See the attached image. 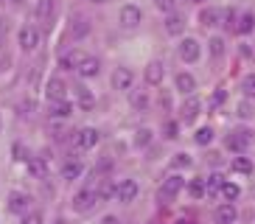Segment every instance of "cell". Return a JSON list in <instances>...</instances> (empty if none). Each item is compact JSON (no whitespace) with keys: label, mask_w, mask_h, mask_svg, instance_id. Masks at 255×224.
Listing matches in <instances>:
<instances>
[{"label":"cell","mask_w":255,"mask_h":224,"mask_svg":"<svg viewBox=\"0 0 255 224\" xmlns=\"http://www.w3.org/2000/svg\"><path fill=\"white\" fill-rule=\"evenodd\" d=\"M222 185H225V177L222 174H213V177H208V182H205V194H216V191H222Z\"/></svg>","instance_id":"7402d4cb"},{"label":"cell","mask_w":255,"mask_h":224,"mask_svg":"<svg viewBox=\"0 0 255 224\" xmlns=\"http://www.w3.org/2000/svg\"><path fill=\"white\" fill-rule=\"evenodd\" d=\"M23 224H42V213H25V219H23Z\"/></svg>","instance_id":"f35d334b"},{"label":"cell","mask_w":255,"mask_h":224,"mask_svg":"<svg viewBox=\"0 0 255 224\" xmlns=\"http://www.w3.org/2000/svg\"><path fill=\"white\" fill-rule=\"evenodd\" d=\"M219 17H222V14H219L216 8H205L202 14H199V20H202V25H216Z\"/></svg>","instance_id":"4316f807"},{"label":"cell","mask_w":255,"mask_h":224,"mask_svg":"<svg viewBox=\"0 0 255 224\" xmlns=\"http://www.w3.org/2000/svg\"><path fill=\"white\" fill-rule=\"evenodd\" d=\"M180 59L182 62H196V59H199V42H196V39H182Z\"/></svg>","instance_id":"ba28073f"},{"label":"cell","mask_w":255,"mask_h":224,"mask_svg":"<svg viewBox=\"0 0 255 224\" xmlns=\"http://www.w3.org/2000/svg\"><path fill=\"white\" fill-rule=\"evenodd\" d=\"M216 219H219V224H233V222H236V205H233V202L219 205V208H216Z\"/></svg>","instance_id":"4fadbf2b"},{"label":"cell","mask_w":255,"mask_h":224,"mask_svg":"<svg viewBox=\"0 0 255 224\" xmlns=\"http://www.w3.org/2000/svg\"><path fill=\"white\" fill-rule=\"evenodd\" d=\"M82 171H84L82 160H68L65 168H62V177H65V179H76V177H82Z\"/></svg>","instance_id":"d6986e66"},{"label":"cell","mask_w":255,"mask_h":224,"mask_svg":"<svg viewBox=\"0 0 255 224\" xmlns=\"http://www.w3.org/2000/svg\"><path fill=\"white\" fill-rule=\"evenodd\" d=\"M146 104H149V96H146L143 90H135V93H132V107H135V110H146Z\"/></svg>","instance_id":"f546056e"},{"label":"cell","mask_w":255,"mask_h":224,"mask_svg":"<svg viewBox=\"0 0 255 224\" xmlns=\"http://www.w3.org/2000/svg\"><path fill=\"white\" fill-rule=\"evenodd\" d=\"M149 143H151V129H140L137 137H135V146H137V149H143V146H149Z\"/></svg>","instance_id":"d6a6232c"},{"label":"cell","mask_w":255,"mask_h":224,"mask_svg":"<svg viewBox=\"0 0 255 224\" xmlns=\"http://www.w3.org/2000/svg\"><path fill=\"white\" fill-rule=\"evenodd\" d=\"M76 98H79V107H82V110H93V107H96V98H93V93H90L87 87H82V84L76 87Z\"/></svg>","instance_id":"e0dca14e"},{"label":"cell","mask_w":255,"mask_h":224,"mask_svg":"<svg viewBox=\"0 0 255 224\" xmlns=\"http://www.w3.org/2000/svg\"><path fill=\"white\" fill-rule=\"evenodd\" d=\"M98 143V132L93 126H87V129H79L76 132V137H73V146L76 149H93Z\"/></svg>","instance_id":"3957f363"},{"label":"cell","mask_w":255,"mask_h":224,"mask_svg":"<svg viewBox=\"0 0 255 224\" xmlns=\"http://www.w3.org/2000/svg\"><path fill=\"white\" fill-rule=\"evenodd\" d=\"M137 194H140V188H137L135 179H124V182L115 188V196H118V202H135Z\"/></svg>","instance_id":"277c9868"},{"label":"cell","mask_w":255,"mask_h":224,"mask_svg":"<svg viewBox=\"0 0 255 224\" xmlns=\"http://www.w3.org/2000/svg\"><path fill=\"white\" fill-rule=\"evenodd\" d=\"M140 8L137 6H124L121 8V25L124 28H135V25H140Z\"/></svg>","instance_id":"5b68a950"},{"label":"cell","mask_w":255,"mask_h":224,"mask_svg":"<svg viewBox=\"0 0 255 224\" xmlns=\"http://www.w3.org/2000/svg\"><path fill=\"white\" fill-rule=\"evenodd\" d=\"M93 3H107V0H93Z\"/></svg>","instance_id":"bcb514c9"},{"label":"cell","mask_w":255,"mask_h":224,"mask_svg":"<svg viewBox=\"0 0 255 224\" xmlns=\"http://www.w3.org/2000/svg\"><path fill=\"white\" fill-rule=\"evenodd\" d=\"M239 194H241V188H239V185H233V182H225V185H222V196H225L227 202L239 199Z\"/></svg>","instance_id":"83f0119b"},{"label":"cell","mask_w":255,"mask_h":224,"mask_svg":"<svg viewBox=\"0 0 255 224\" xmlns=\"http://www.w3.org/2000/svg\"><path fill=\"white\" fill-rule=\"evenodd\" d=\"M20 45H23V51H34L39 45V31L34 28V25H25V28L20 31Z\"/></svg>","instance_id":"52a82bcc"},{"label":"cell","mask_w":255,"mask_h":224,"mask_svg":"<svg viewBox=\"0 0 255 224\" xmlns=\"http://www.w3.org/2000/svg\"><path fill=\"white\" fill-rule=\"evenodd\" d=\"M98 67H101V62H98L96 56H84V59L79 62V67H76V70H79L82 76H87V79H90V76L98 73Z\"/></svg>","instance_id":"5bb4252c"},{"label":"cell","mask_w":255,"mask_h":224,"mask_svg":"<svg viewBox=\"0 0 255 224\" xmlns=\"http://www.w3.org/2000/svg\"><path fill=\"white\" fill-rule=\"evenodd\" d=\"M96 202H98L96 191H93V188H84V191H79V194L73 196V210L76 213H87Z\"/></svg>","instance_id":"7a4b0ae2"},{"label":"cell","mask_w":255,"mask_h":224,"mask_svg":"<svg viewBox=\"0 0 255 224\" xmlns=\"http://www.w3.org/2000/svg\"><path fill=\"white\" fill-rule=\"evenodd\" d=\"M182 185H185V179H182V177H177V174H174V177H168L163 182V188L157 191V199L160 202H174V196L182 191Z\"/></svg>","instance_id":"6da1fadb"},{"label":"cell","mask_w":255,"mask_h":224,"mask_svg":"<svg viewBox=\"0 0 255 224\" xmlns=\"http://www.w3.org/2000/svg\"><path fill=\"white\" fill-rule=\"evenodd\" d=\"M225 25L236 31V11H233V8H230V11H225Z\"/></svg>","instance_id":"b9f144b4"},{"label":"cell","mask_w":255,"mask_h":224,"mask_svg":"<svg viewBox=\"0 0 255 224\" xmlns=\"http://www.w3.org/2000/svg\"><path fill=\"white\" fill-rule=\"evenodd\" d=\"M115 194V188L110 185V182H101V188L96 191V196H98V202H104V199H110V196Z\"/></svg>","instance_id":"836d02e7"},{"label":"cell","mask_w":255,"mask_h":224,"mask_svg":"<svg viewBox=\"0 0 255 224\" xmlns=\"http://www.w3.org/2000/svg\"><path fill=\"white\" fill-rule=\"evenodd\" d=\"M28 171H31V177L45 179V177H48V165H45V160H42V157H31V160H28Z\"/></svg>","instance_id":"9a60e30c"},{"label":"cell","mask_w":255,"mask_h":224,"mask_svg":"<svg viewBox=\"0 0 255 224\" xmlns=\"http://www.w3.org/2000/svg\"><path fill=\"white\" fill-rule=\"evenodd\" d=\"M37 17H39V22H45V25H51V17H53V0H39Z\"/></svg>","instance_id":"ffe728a7"},{"label":"cell","mask_w":255,"mask_h":224,"mask_svg":"<svg viewBox=\"0 0 255 224\" xmlns=\"http://www.w3.org/2000/svg\"><path fill=\"white\" fill-rule=\"evenodd\" d=\"M227 149L230 151H244L247 149V143H250V132H233V134H227Z\"/></svg>","instance_id":"30bf717a"},{"label":"cell","mask_w":255,"mask_h":224,"mask_svg":"<svg viewBox=\"0 0 255 224\" xmlns=\"http://www.w3.org/2000/svg\"><path fill=\"white\" fill-rule=\"evenodd\" d=\"M194 3H205V0H194Z\"/></svg>","instance_id":"7dc6e473"},{"label":"cell","mask_w":255,"mask_h":224,"mask_svg":"<svg viewBox=\"0 0 255 224\" xmlns=\"http://www.w3.org/2000/svg\"><path fill=\"white\" fill-rule=\"evenodd\" d=\"M250 115H253V107H250L247 101H241L239 104V118H250Z\"/></svg>","instance_id":"60d3db41"},{"label":"cell","mask_w":255,"mask_h":224,"mask_svg":"<svg viewBox=\"0 0 255 224\" xmlns=\"http://www.w3.org/2000/svg\"><path fill=\"white\" fill-rule=\"evenodd\" d=\"M241 90L247 93V96H255V73H250L244 82H241Z\"/></svg>","instance_id":"d590c367"},{"label":"cell","mask_w":255,"mask_h":224,"mask_svg":"<svg viewBox=\"0 0 255 224\" xmlns=\"http://www.w3.org/2000/svg\"><path fill=\"white\" fill-rule=\"evenodd\" d=\"M182 120H185V123H194V120H196V115H199V98H194V96H191V98H188V101H185V104H182Z\"/></svg>","instance_id":"7c38bea8"},{"label":"cell","mask_w":255,"mask_h":224,"mask_svg":"<svg viewBox=\"0 0 255 224\" xmlns=\"http://www.w3.org/2000/svg\"><path fill=\"white\" fill-rule=\"evenodd\" d=\"M253 25H255V17L253 14H244L239 22H236V31H239V34H250V31H253Z\"/></svg>","instance_id":"d4e9b609"},{"label":"cell","mask_w":255,"mask_h":224,"mask_svg":"<svg viewBox=\"0 0 255 224\" xmlns=\"http://www.w3.org/2000/svg\"><path fill=\"white\" fill-rule=\"evenodd\" d=\"M163 132H165V137H168V140H174V137H180V126H177V123H174V120H168V123H165L163 126Z\"/></svg>","instance_id":"74e56055"},{"label":"cell","mask_w":255,"mask_h":224,"mask_svg":"<svg viewBox=\"0 0 255 224\" xmlns=\"http://www.w3.org/2000/svg\"><path fill=\"white\" fill-rule=\"evenodd\" d=\"M208 45H210V56H216V59H219V56L225 53V39H222V37H213Z\"/></svg>","instance_id":"4dcf8cb0"},{"label":"cell","mask_w":255,"mask_h":224,"mask_svg":"<svg viewBox=\"0 0 255 224\" xmlns=\"http://www.w3.org/2000/svg\"><path fill=\"white\" fill-rule=\"evenodd\" d=\"M84 59L82 51H70L68 56H62V67H68V70H73V67H79V62Z\"/></svg>","instance_id":"603a6c76"},{"label":"cell","mask_w":255,"mask_h":224,"mask_svg":"<svg viewBox=\"0 0 255 224\" xmlns=\"http://www.w3.org/2000/svg\"><path fill=\"white\" fill-rule=\"evenodd\" d=\"M180 224H194V222H185V219H182V222H180Z\"/></svg>","instance_id":"f6af8a7d"},{"label":"cell","mask_w":255,"mask_h":224,"mask_svg":"<svg viewBox=\"0 0 255 224\" xmlns=\"http://www.w3.org/2000/svg\"><path fill=\"white\" fill-rule=\"evenodd\" d=\"M210 140H213V129L210 126H202L199 132H196V143H199V146H208Z\"/></svg>","instance_id":"1f68e13d"},{"label":"cell","mask_w":255,"mask_h":224,"mask_svg":"<svg viewBox=\"0 0 255 224\" xmlns=\"http://www.w3.org/2000/svg\"><path fill=\"white\" fill-rule=\"evenodd\" d=\"M177 90H182V93H194V90H196V79L191 73H180V76H177Z\"/></svg>","instance_id":"44dd1931"},{"label":"cell","mask_w":255,"mask_h":224,"mask_svg":"<svg viewBox=\"0 0 255 224\" xmlns=\"http://www.w3.org/2000/svg\"><path fill=\"white\" fill-rule=\"evenodd\" d=\"M230 168H233L236 174H253V163H250L247 157H236Z\"/></svg>","instance_id":"cb8c5ba5"},{"label":"cell","mask_w":255,"mask_h":224,"mask_svg":"<svg viewBox=\"0 0 255 224\" xmlns=\"http://www.w3.org/2000/svg\"><path fill=\"white\" fill-rule=\"evenodd\" d=\"M87 31H90V28H87V22H82V20H79V22L73 25V34H76V37H84Z\"/></svg>","instance_id":"7bdbcfd3"},{"label":"cell","mask_w":255,"mask_h":224,"mask_svg":"<svg viewBox=\"0 0 255 224\" xmlns=\"http://www.w3.org/2000/svg\"><path fill=\"white\" fill-rule=\"evenodd\" d=\"M70 112H73V107L68 104V101H56V104H53V118H68Z\"/></svg>","instance_id":"484cf974"},{"label":"cell","mask_w":255,"mask_h":224,"mask_svg":"<svg viewBox=\"0 0 255 224\" xmlns=\"http://www.w3.org/2000/svg\"><path fill=\"white\" fill-rule=\"evenodd\" d=\"M163 76H165L163 62H149V65H146V82L149 84H160L163 82Z\"/></svg>","instance_id":"8fae6325"},{"label":"cell","mask_w":255,"mask_h":224,"mask_svg":"<svg viewBox=\"0 0 255 224\" xmlns=\"http://www.w3.org/2000/svg\"><path fill=\"white\" fill-rule=\"evenodd\" d=\"M31 205V196L28 194H20V191H14V194L8 196V210L11 213H25Z\"/></svg>","instance_id":"9c48e42d"},{"label":"cell","mask_w":255,"mask_h":224,"mask_svg":"<svg viewBox=\"0 0 255 224\" xmlns=\"http://www.w3.org/2000/svg\"><path fill=\"white\" fill-rule=\"evenodd\" d=\"M101 224H121V222H118V216H104V219H101Z\"/></svg>","instance_id":"ee69618b"},{"label":"cell","mask_w":255,"mask_h":224,"mask_svg":"<svg viewBox=\"0 0 255 224\" xmlns=\"http://www.w3.org/2000/svg\"><path fill=\"white\" fill-rule=\"evenodd\" d=\"M132 82H135V76H132L129 67H118V70L113 73V87L115 90H129V87H132Z\"/></svg>","instance_id":"8992f818"},{"label":"cell","mask_w":255,"mask_h":224,"mask_svg":"<svg viewBox=\"0 0 255 224\" xmlns=\"http://www.w3.org/2000/svg\"><path fill=\"white\" fill-rule=\"evenodd\" d=\"M165 31H168L171 37H177V34H182V31H185V17H180V14H171L168 20H165Z\"/></svg>","instance_id":"ac0fdd59"},{"label":"cell","mask_w":255,"mask_h":224,"mask_svg":"<svg viewBox=\"0 0 255 224\" xmlns=\"http://www.w3.org/2000/svg\"><path fill=\"white\" fill-rule=\"evenodd\" d=\"M188 194L194 196V199H202V196H205V182H202V179H191V185H188Z\"/></svg>","instance_id":"f1b7e54d"},{"label":"cell","mask_w":255,"mask_h":224,"mask_svg":"<svg viewBox=\"0 0 255 224\" xmlns=\"http://www.w3.org/2000/svg\"><path fill=\"white\" fill-rule=\"evenodd\" d=\"M225 98H227V93H225V90H216V93L210 96V110H216V107H222V104H225Z\"/></svg>","instance_id":"e575fe53"},{"label":"cell","mask_w":255,"mask_h":224,"mask_svg":"<svg viewBox=\"0 0 255 224\" xmlns=\"http://www.w3.org/2000/svg\"><path fill=\"white\" fill-rule=\"evenodd\" d=\"M188 165H191V157H188L185 151L174 154V168H188Z\"/></svg>","instance_id":"8d00e7d4"},{"label":"cell","mask_w":255,"mask_h":224,"mask_svg":"<svg viewBox=\"0 0 255 224\" xmlns=\"http://www.w3.org/2000/svg\"><path fill=\"white\" fill-rule=\"evenodd\" d=\"M174 3H177V0H154V6H157L160 11H171Z\"/></svg>","instance_id":"ab89813d"},{"label":"cell","mask_w":255,"mask_h":224,"mask_svg":"<svg viewBox=\"0 0 255 224\" xmlns=\"http://www.w3.org/2000/svg\"><path fill=\"white\" fill-rule=\"evenodd\" d=\"M14 3H23V0H14Z\"/></svg>","instance_id":"c3c4849f"},{"label":"cell","mask_w":255,"mask_h":224,"mask_svg":"<svg viewBox=\"0 0 255 224\" xmlns=\"http://www.w3.org/2000/svg\"><path fill=\"white\" fill-rule=\"evenodd\" d=\"M48 98H51L53 104H56V101H65V82L51 79V82H48Z\"/></svg>","instance_id":"2e32d148"}]
</instances>
